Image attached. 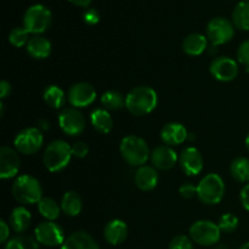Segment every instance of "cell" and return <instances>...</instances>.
<instances>
[{
    "label": "cell",
    "mask_w": 249,
    "mask_h": 249,
    "mask_svg": "<svg viewBox=\"0 0 249 249\" xmlns=\"http://www.w3.org/2000/svg\"><path fill=\"white\" fill-rule=\"evenodd\" d=\"M21 168V158L18 156V151L2 146L0 148V178L2 180L11 179L16 177Z\"/></svg>",
    "instance_id": "14"
},
{
    "label": "cell",
    "mask_w": 249,
    "mask_h": 249,
    "mask_svg": "<svg viewBox=\"0 0 249 249\" xmlns=\"http://www.w3.org/2000/svg\"><path fill=\"white\" fill-rule=\"evenodd\" d=\"M101 104L107 111H118L125 107V97L116 90H108L101 96Z\"/></svg>",
    "instance_id": "30"
},
{
    "label": "cell",
    "mask_w": 249,
    "mask_h": 249,
    "mask_svg": "<svg viewBox=\"0 0 249 249\" xmlns=\"http://www.w3.org/2000/svg\"><path fill=\"white\" fill-rule=\"evenodd\" d=\"M72 153L73 157L77 158H84L87 157L89 153V146L84 142V141H78L72 146Z\"/></svg>",
    "instance_id": "37"
},
{
    "label": "cell",
    "mask_w": 249,
    "mask_h": 249,
    "mask_svg": "<svg viewBox=\"0 0 249 249\" xmlns=\"http://www.w3.org/2000/svg\"><path fill=\"white\" fill-rule=\"evenodd\" d=\"M4 249H39V242L36 237L18 236L7 241Z\"/></svg>",
    "instance_id": "31"
},
{
    "label": "cell",
    "mask_w": 249,
    "mask_h": 249,
    "mask_svg": "<svg viewBox=\"0 0 249 249\" xmlns=\"http://www.w3.org/2000/svg\"><path fill=\"white\" fill-rule=\"evenodd\" d=\"M240 199L243 208H245L247 212H249V182L248 184H246L245 186H243V189L241 190Z\"/></svg>",
    "instance_id": "40"
},
{
    "label": "cell",
    "mask_w": 249,
    "mask_h": 249,
    "mask_svg": "<svg viewBox=\"0 0 249 249\" xmlns=\"http://www.w3.org/2000/svg\"><path fill=\"white\" fill-rule=\"evenodd\" d=\"M179 163L185 174L189 177H195L203 170L204 160L198 148L190 146L181 151V155L179 156Z\"/></svg>",
    "instance_id": "15"
},
{
    "label": "cell",
    "mask_w": 249,
    "mask_h": 249,
    "mask_svg": "<svg viewBox=\"0 0 249 249\" xmlns=\"http://www.w3.org/2000/svg\"><path fill=\"white\" fill-rule=\"evenodd\" d=\"M38 211L40 215L46 220L55 221L56 219H58L62 209L55 199L50 198V197H43L38 203Z\"/></svg>",
    "instance_id": "28"
},
{
    "label": "cell",
    "mask_w": 249,
    "mask_h": 249,
    "mask_svg": "<svg viewBox=\"0 0 249 249\" xmlns=\"http://www.w3.org/2000/svg\"><path fill=\"white\" fill-rule=\"evenodd\" d=\"M85 124L87 122L83 113L74 107H67L58 114V125L66 135H79L84 131Z\"/></svg>",
    "instance_id": "11"
},
{
    "label": "cell",
    "mask_w": 249,
    "mask_h": 249,
    "mask_svg": "<svg viewBox=\"0 0 249 249\" xmlns=\"http://www.w3.org/2000/svg\"><path fill=\"white\" fill-rule=\"evenodd\" d=\"M238 223H240V220H238L237 216L231 213H226L220 216L218 225L220 228L221 232L231 233L238 228Z\"/></svg>",
    "instance_id": "33"
},
{
    "label": "cell",
    "mask_w": 249,
    "mask_h": 249,
    "mask_svg": "<svg viewBox=\"0 0 249 249\" xmlns=\"http://www.w3.org/2000/svg\"><path fill=\"white\" fill-rule=\"evenodd\" d=\"M221 230L218 224L211 220L195 221L190 228V238L203 247L216 245L220 240Z\"/></svg>",
    "instance_id": "7"
},
{
    "label": "cell",
    "mask_w": 249,
    "mask_h": 249,
    "mask_svg": "<svg viewBox=\"0 0 249 249\" xmlns=\"http://www.w3.org/2000/svg\"><path fill=\"white\" fill-rule=\"evenodd\" d=\"M11 94V84L6 80H1L0 83V97H1V101H4L7 96H10Z\"/></svg>",
    "instance_id": "41"
},
{
    "label": "cell",
    "mask_w": 249,
    "mask_h": 249,
    "mask_svg": "<svg viewBox=\"0 0 249 249\" xmlns=\"http://www.w3.org/2000/svg\"><path fill=\"white\" fill-rule=\"evenodd\" d=\"M232 23L241 31H249V1H241L232 11Z\"/></svg>",
    "instance_id": "29"
},
{
    "label": "cell",
    "mask_w": 249,
    "mask_h": 249,
    "mask_svg": "<svg viewBox=\"0 0 249 249\" xmlns=\"http://www.w3.org/2000/svg\"><path fill=\"white\" fill-rule=\"evenodd\" d=\"M119 151L123 160L131 167H142L151 157L147 142L136 135H128L122 139Z\"/></svg>",
    "instance_id": "2"
},
{
    "label": "cell",
    "mask_w": 249,
    "mask_h": 249,
    "mask_svg": "<svg viewBox=\"0 0 249 249\" xmlns=\"http://www.w3.org/2000/svg\"><path fill=\"white\" fill-rule=\"evenodd\" d=\"M240 249H249V242H246L245 245H242V246H241Z\"/></svg>",
    "instance_id": "45"
},
{
    "label": "cell",
    "mask_w": 249,
    "mask_h": 249,
    "mask_svg": "<svg viewBox=\"0 0 249 249\" xmlns=\"http://www.w3.org/2000/svg\"><path fill=\"white\" fill-rule=\"evenodd\" d=\"M53 15L49 7L43 4H36L26 10L23 16V27L29 34H41L50 27Z\"/></svg>",
    "instance_id": "6"
},
{
    "label": "cell",
    "mask_w": 249,
    "mask_h": 249,
    "mask_svg": "<svg viewBox=\"0 0 249 249\" xmlns=\"http://www.w3.org/2000/svg\"><path fill=\"white\" fill-rule=\"evenodd\" d=\"M43 99L45 104L51 108H62L66 104V94L57 85H49L43 92Z\"/></svg>",
    "instance_id": "26"
},
{
    "label": "cell",
    "mask_w": 249,
    "mask_h": 249,
    "mask_svg": "<svg viewBox=\"0 0 249 249\" xmlns=\"http://www.w3.org/2000/svg\"><path fill=\"white\" fill-rule=\"evenodd\" d=\"M246 148H247L249 152V134L247 135V138H246Z\"/></svg>",
    "instance_id": "44"
},
{
    "label": "cell",
    "mask_w": 249,
    "mask_h": 249,
    "mask_svg": "<svg viewBox=\"0 0 249 249\" xmlns=\"http://www.w3.org/2000/svg\"><path fill=\"white\" fill-rule=\"evenodd\" d=\"M38 124L40 130H48V129L50 128V124H49V122L45 121V119H40V121L38 122Z\"/></svg>",
    "instance_id": "43"
},
{
    "label": "cell",
    "mask_w": 249,
    "mask_h": 249,
    "mask_svg": "<svg viewBox=\"0 0 249 249\" xmlns=\"http://www.w3.org/2000/svg\"><path fill=\"white\" fill-rule=\"evenodd\" d=\"M26 48L29 56H32L36 60H45L46 57L50 56L53 45H51V41L46 39L45 36H36L29 39Z\"/></svg>",
    "instance_id": "21"
},
{
    "label": "cell",
    "mask_w": 249,
    "mask_h": 249,
    "mask_svg": "<svg viewBox=\"0 0 249 249\" xmlns=\"http://www.w3.org/2000/svg\"><path fill=\"white\" fill-rule=\"evenodd\" d=\"M168 249H194V241L184 235L175 236L170 241Z\"/></svg>",
    "instance_id": "34"
},
{
    "label": "cell",
    "mask_w": 249,
    "mask_h": 249,
    "mask_svg": "<svg viewBox=\"0 0 249 249\" xmlns=\"http://www.w3.org/2000/svg\"><path fill=\"white\" fill-rule=\"evenodd\" d=\"M209 72L219 82H232L238 75V63L228 56H219L211 62Z\"/></svg>",
    "instance_id": "13"
},
{
    "label": "cell",
    "mask_w": 249,
    "mask_h": 249,
    "mask_svg": "<svg viewBox=\"0 0 249 249\" xmlns=\"http://www.w3.org/2000/svg\"><path fill=\"white\" fill-rule=\"evenodd\" d=\"M179 194L182 198H194L195 196H197V186L192 185L191 182H185V184H182L181 186H180Z\"/></svg>",
    "instance_id": "36"
},
{
    "label": "cell",
    "mask_w": 249,
    "mask_h": 249,
    "mask_svg": "<svg viewBox=\"0 0 249 249\" xmlns=\"http://www.w3.org/2000/svg\"><path fill=\"white\" fill-rule=\"evenodd\" d=\"M90 122L95 130L101 134L111 133L113 129V119L109 112L105 108H97L90 114Z\"/></svg>",
    "instance_id": "24"
},
{
    "label": "cell",
    "mask_w": 249,
    "mask_h": 249,
    "mask_svg": "<svg viewBox=\"0 0 249 249\" xmlns=\"http://www.w3.org/2000/svg\"><path fill=\"white\" fill-rule=\"evenodd\" d=\"M32 214L24 207H16L10 214V226L15 232H24L31 226Z\"/></svg>",
    "instance_id": "23"
},
{
    "label": "cell",
    "mask_w": 249,
    "mask_h": 249,
    "mask_svg": "<svg viewBox=\"0 0 249 249\" xmlns=\"http://www.w3.org/2000/svg\"><path fill=\"white\" fill-rule=\"evenodd\" d=\"M208 38L201 33H191L182 41V50L189 56H199L207 50Z\"/></svg>",
    "instance_id": "22"
},
{
    "label": "cell",
    "mask_w": 249,
    "mask_h": 249,
    "mask_svg": "<svg viewBox=\"0 0 249 249\" xmlns=\"http://www.w3.org/2000/svg\"><path fill=\"white\" fill-rule=\"evenodd\" d=\"M207 38L212 46H219L229 43L235 36V26L224 17H214L207 24Z\"/></svg>",
    "instance_id": "8"
},
{
    "label": "cell",
    "mask_w": 249,
    "mask_h": 249,
    "mask_svg": "<svg viewBox=\"0 0 249 249\" xmlns=\"http://www.w3.org/2000/svg\"><path fill=\"white\" fill-rule=\"evenodd\" d=\"M160 139L168 146L181 145L182 142H185L189 139V131L181 123L172 122V123L165 124L162 128Z\"/></svg>",
    "instance_id": "17"
},
{
    "label": "cell",
    "mask_w": 249,
    "mask_h": 249,
    "mask_svg": "<svg viewBox=\"0 0 249 249\" xmlns=\"http://www.w3.org/2000/svg\"><path fill=\"white\" fill-rule=\"evenodd\" d=\"M10 237V225L5 220H0V243H6Z\"/></svg>",
    "instance_id": "39"
},
{
    "label": "cell",
    "mask_w": 249,
    "mask_h": 249,
    "mask_svg": "<svg viewBox=\"0 0 249 249\" xmlns=\"http://www.w3.org/2000/svg\"><path fill=\"white\" fill-rule=\"evenodd\" d=\"M158 105V95L155 89L140 85L131 89L125 96V107L133 116L141 117L151 113Z\"/></svg>",
    "instance_id": "1"
},
{
    "label": "cell",
    "mask_w": 249,
    "mask_h": 249,
    "mask_svg": "<svg viewBox=\"0 0 249 249\" xmlns=\"http://www.w3.org/2000/svg\"><path fill=\"white\" fill-rule=\"evenodd\" d=\"M237 61L249 70V39L242 41L237 49Z\"/></svg>",
    "instance_id": "35"
},
{
    "label": "cell",
    "mask_w": 249,
    "mask_h": 249,
    "mask_svg": "<svg viewBox=\"0 0 249 249\" xmlns=\"http://www.w3.org/2000/svg\"><path fill=\"white\" fill-rule=\"evenodd\" d=\"M225 195V184L223 178L215 173H209L197 185V197L208 206L220 203Z\"/></svg>",
    "instance_id": "5"
},
{
    "label": "cell",
    "mask_w": 249,
    "mask_h": 249,
    "mask_svg": "<svg viewBox=\"0 0 249 249\" xmlns=\"http://www.w3.org/2000/svg\"><path fill=\"white\" fill-rule=\"evenodd\" d=\"M72 157V146L68 145L65 140H53L44 151V167L51 173L61 172L70 164Z\"/></svg>",
    "instance_id": "3"
},
{
    "label": "cell",
    "mask_w": 249,
    "mask_h": 249,
    "mask_svg": "<svg viewBox=\"0 0 249 249\" xmlns=\"http://www.w3.org/2000/svg\"><path fill=\"white\" fill-rule=\"evenodd\" d=\"M61 209L68 216L79 215L83 209L82 197L75 191H67L61 199Z\"/></svg>",
    "instance_id": "25"
},
{
    "label": "cell",
    "mask_w": 249,
    "mask_h": 249,
    "mask_svg": "<svg viewBox=\"0 0 249 249\" xmlns=\"http://www.w3.org/2000/svg\"><path fill=\"white\" fill-rule=\"evenodd\" d=\"M230 174L236 181L249 182V160L247 157H237L231 162Z\"/></svg>",
    "instance_id": "27"
},
{
    "label": "cell",
    "mask_w": 249,
    "mask_h": 249,
    "mask_svg": "<svg viewBox=\"0 0 249 249\" xmlns=\"http://www.w3.org/2000/svg\"><path fill=\"white\" fill-rule=\"evenodd\" d=\"M9 41L15 48H22L28 44L29 32L24 27H15L9 34Z\"/></svg>",
    "instance_id": "32"
},
{
    "label": "cell",
    "mask_w": 249,
    "mask_h": 249,
    "mask_svg": "<svg viewBox=\"0 0 249 249\" xmlns=\"http://www.w3.org/2000/svg\"><path fill=\"white\" fill-rule=\"evenodd\" d=\"M96 96V90L90 83L79 82L70 88L67 99L71 106L74 108H84L94 104Z\"/></svg>",
    "instance_id": "12"
},
{
    "label": "cell",
    "mask_w": 249,
    "mask_h": 249,
    "mask_svg": "<svg viewBox=\"0 0 249 249\" xmlns=\"http://www.w3.org/2000/svg\"><path fill=\"white\" fill-rule=\"evenodd\" d=\"M61 249H100L96 241L85 231H75L66 237Z\"/></svg>",
    "instance_id": "20"
},
{
    "label": "cell",
    "mask_w": 249,
    "mask_h": 249,
    "mask_svg": "<svg viewBox=\"0 0 249 249\" xmlns=\"http://www.w3.org/2000/svg\"><path fill=\"white\" fill-rule=\"evenodd\" d=\"M44 136L39 128H26L19 131L14 139L15 150L22 155H34L41 148Z\"/></svg>",
    "instance_id": "9"
},
{
    "label": "cell",
    "mask_w": 249,
    "mask_h": 249,
    "mask_svg": "<svg viewBox=\"0 0 249 249\" xmlns=\"http://www.w3.org/2000/svg\"><path fill=\"white\" fill-rule=\"evenodd\" d=\"M158 173L155 167H150V165H142L139 167L136 170L135 177H134V181L138 189L141 191H152L157 187L158 185Z\"/></svg>",
    "instance_id": "19"
},
{
    "label": "cell",
    "mask_w": 249,
    "mask_h": 249,
    "mask_svg": "<svg viewBox=\"0 0 249 249\" xmlns=\"http://www.w3.org/2000/svg\"><path fill=\"white\" fill-rule=\"evenodd\" d=\"M12 196L18 203L34 204L39 203L43 198V187L36 177L29 174L21 175L12 184Z\"/></svg>",
    "instance_id": "4"
},
{
    "label": "cell",
    "mask_w": 249,
    "mask_h": 249,
    "mask_svg": "<svg viewBox=\"0 0 249 249\" xmlns=\"http://www.w3.org/2000/svg\"><path fill=\"white\" fill-rule=\"evenodd\" d=\"M34 237L38 241L39 245L45 247H58L65 242V232L63 229L55 221H43L38 224L34 230Z\"/></svg>",
    "instance_id": "10"
},
{
    "label": "cell",
    "mask_w": 249,
    "mask_h": 249,
    "mask_svg": "<svg viewBox=\"0 0 249 249\" xmlns=\"http://www.w3.org/2000/svg\"><path fill=\"white\" fill-rule=\"evenodd\" d=\"M104 237L109 245H121L128 237V225L121 219H113L105 226Z\"/></svg>",
    "instance_id": "18"
},
{
    "label": "cell",
    "mask_w": 249,
    "mask_h": 249,
    "mask_svg": "<svg viewBox=\"0 0 249 249\" xmlns=\"http://www.w3.org/2000/svg\"><path fill=\"white\" fill-rule=\"evenodd\" d=\"M73 5L79 7H89V5L91 4L92 0H70Z\"/></svg>",
    "instance_id": "42"
},
{
    "label": "cell",
    "mask_w": 249,
    "mask_h": 249,
    "mask_svg": "<svg viewBox=\"0 0 249 249\" xmlns=\"http://www.w3.org/2000/svg\"><path fill=\"white\" fill-rule=\"evenodd\" d=\"M83 19L87 24L89 26H94V24H97L100 22V14L97 10L95 9H88L87 11L83 14Z\"/></svg>",
    "instance_id": "38"
},
{
    "label": "cell",
    "mask_w": 249,
    "mask_h": 249,
    "mask_svg": "<svg viewBox=\"0 0 249 249\" xmlns=\"http://www.w3.org/2000/svg\"><path fill=\"white\" fill-rule=\"evenodd\" d=\"M151 162L156 169L169 170L175 167L177 162L179 160L178 153L172 148V146L160 145L157 146L151 152Z\"/></svg>",
    "instance_id": "16"
}]
</instances>
